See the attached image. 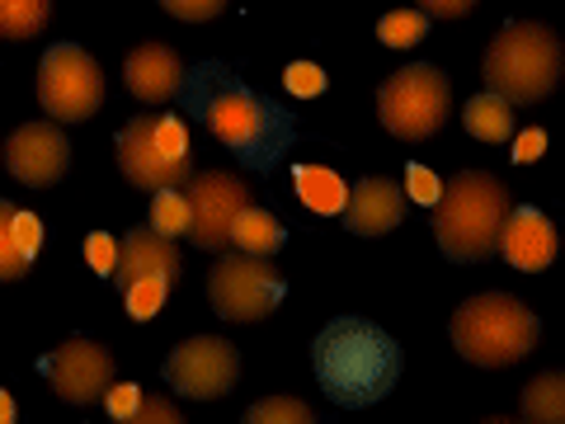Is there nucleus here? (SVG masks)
Returning a JSON list of instances; mask_svg holds the SVG:
<instances>
[{
	"label": "nucleus",
	"instance_id": "3",
	"mask_svg": "<svg viewBox=\"0 0 565 424\" xmlns=\"http://www.w3.org/2000/svg\"><path fill=\"white\" fill-rule=\"evenodd\" d=\"M509 203V189L486 170H462L438 189L434 199V241L438 251L457 264L486 259L500 241V222Z\"/></svg>",
	"mask_w": 565,
	"mask_h": 424
},
{
	"label": "nucleus",
	"instance_id": "33",
	"mask_svg": "<svg viewBox=\"0 0 565 424\" xmlns=\"http://www.w3.org/2000/svg\"><path fill=\"white\" fill-rule=\"evenodd\" d=\"M438 189H444V180H438L429 166H405V193H411L415 203H429V208H434Z\"/></svg>",
	"mask_w": 565,
	"mask_h": 424
},
{
	"label": "nucleus",
	"instance_id": "26",
	"mask_svg": "<svg viewBox=\"0 0 565 424\" xmlns=\"http://www.w3.org/2000/svg\"><path fill=\"white\" fill-rule=\"evenodd\" d=\"M424 33H429V14L424 10H392V14H382V24H377V39L386 47H415Z\"/></svg>",
	"mask_w": 565,
	"mask_h": 424
},
{
	"label": "nucleus",
	"instance_id": "22",
	"mask_svg": "<svg viewBox=\"0 0 565 424\" xmlns=\"http://www.w3.org/2000/svg\"><path fill=\"white\" fill-rule=\"evenodd\" d=\"M519 415L533 424H561L565 420V378L561 373H542L523 386Z\"/></svg>",
	"mask_w": 565,
	"mask_h": 424
},
{
	"label": "nucleus",
	"instance_id": "12",
	"mask_svg": "<svg viewBox=\"0 0 565 424\" xmlns=\"http://www.w3.org/2000/svg\"><path fill=\"white\" fill-rule=\"evenodd\" d=\"M43 373L66 405H95L114 382V353L95 340H66L43 359Z\"/></svg>",
	"mask_w": 565,
	"mask_h": 424
},
{
	"label": "nucleus",
	"instance_id": "32",
	"mask_svg": "<svg viewBox=\"0 0 565 424\" xmlns=\"http://www.w3.org/2000/svg\"><path fill=\"white\" fill-rule=\"evenodd\" d=\"M161 6H166V14H174V20L203 24V20H217L226 10V0H161Z\"/></svg>",
	"mask_w": 565,
	"mask_h": 424
},
{
	"label": "nucleus",
	"instance_id": "34",
	"mask_svg": "<svg viewBox=\"0 0 565 424\" xmlns=\"http://www.w3.org/2000/svg\"><path fill=\"white\" fill-rule=\"evenodd\" d=\"M509 141H514V161H519V166L537 161V156L546 151V132H542V128H523V132H514Z\"/></svg>",
	"mask_w": 565,
	"mask_h": 424
},
{
	"label": "nucleus",
	"instance_id": "31",
	"mask_svg": "<svg viewBox=\"0 0 565 424\" xmlns=\"http://www.w3.org/2000/svg\"><path fill=\"white\" fill-rule=\"evenodd\" d=\"M85 264H90L95 274L109 278L114 264H118V241L109 232H90V236H85Z\"/></svg>",
	"mask_w": 565,
	"mask_h": 424
},
{
	"label": "nucleus",
	"instance_id": "29",
	"mask_svg": "<svg viewBox=\"0 0 565 424\" xmlns=\"http://www.w3.org/2000/svg\"><path fill=\"white\" fill-rule=\"evenodd\" d=\"M99 401H104V411H109L114 424H128V415L137 411V401H141V386L137 382H109V392H104Z\"/></svg>",
	"mask_w": 565,
	"mask_h": 424
},
{
	"label": "nucleus",
	"instance_id": "10",
	"mask_svg": "<svg viewBox=\"0 0 565 424\" xmlns=\"http://www.w3.org/2000/svg\"><path fill=\"white\" fill-rule=\"evenodd\" d=\"M241 378V353L236 344L217 335H193L166 359V382L189 401H222Z\"/></svg>",
	"mask_w": 565,
	"mask_h": 424
},
{
	"label": "nucleus",
	"instance_id": "13",
	"mask_svg": "<svg viewBox=\"0 0 565 424\" xmlns=\"http://www.w3.org/2000/svg\"><path fill=\"white\" fill-rule=\"evenodd\" d=\"M71 166V141L57 123H24L6 137V170L29 189L57 184Z\"/></svg>",
	"mask_w": 565,
	"mask_h": 424
},
{
	"label": "nucleus",
	"instance_id": "24",
	"mask_svg": "<svg viewBox=\"0 0 565 424\" xmlns=\"http://www.w3.org/2000/svg\"><path fill=\"white\" fill-rule=\"evenodd\" d=\"M151 232L180 241L189 232V199L180 189H151Z\"/></svg>",
	"mask_w": 565,
	"mask_h": 424
},
{
	"label": "nucleus",
	"instance_id": "2",
	"mask_svg": "<svg viewBox=\"0 0 565 424\" xmlns=\"http://www.w3.org/2000/svg\"><path fill=\"white\" fill-rule=\"evenodd\" d=\"M311 368L321 392L334 405L363 411V405H377L401 382V349L382 326L363 321V316H334L316 335Z\"/></svg>",
	"mask_w": 565,
	"mask_h": 424
},
{
	"label": "nucleus",
	"instance_id": "6",
	"mask_svg": "<svg viewBox=\"0 0 565 424\" xmlns=\"http://www.w3.org/2000/svg\"><path fill=\"white\" fill-rule=\"evenodd\" d=\"M118 166L137 189H184L193 174V147L180 114H141L122 123L118 132Z\"/></svg>",
	"mask_w": 565,
	"mask_h": 424
},
{
	"label": "nucleus",
	"instance_id": "35",
	"mask_svg": "<svg viewBox=\"0 0 565 424\" xmlns=\"http://www.w3.org/2000/svg\"><path fill=\"white\" fill-rule=\"evenodd\" d=\"M415 6L429 14V20H462L476 10V0H415Z\"/></svg>",
	"mask_w": 565,
	"mask_h": 424
},
{
	"label": "nucleus",
	"instance_id": "8",
	"mask_svg": "<svg viewBox=\"0 0 565 424\" xmlns=\"http://www.w3.org/2000/svg\"><path fill=\"white\" fill-rule=\"evenodd\" d=\"M288 297V283L264 255H222L207 274V303L222 321H264Z\"/></svg>",
	"mask_w": 565,
	"mask_h": 424
},
{
	"label": "nucleus",
	"instance_id": "11",
	"mask_svg": "<svg viewBox=\"0 0 565 424\" xmlns=\"http://www.w3.org/2000/svg\"><path fill=\"white\" fill-rule=\"evenodd\" d=\"M184 199H189V232L184 236L199 245V251H226V232H232L236 212L250 203V189L226 170H199V174H189Z\"/></svg>",
	"mask_w": 565,
	"mask_h": 424
},
{
	"label": "nucleus",
	"instance_id": "30",
	"mask_svg": "<svg viewBox=\"0 0 565 424\" xmlns=\"http://www.w3.org/2000/svg\"><path fill=\"white\" fill-rule=\"evenodd\" d=\"M128 424H180V405L166 401V396L141 392V401H137V411L128 415Z\"/></svg>",
	"mask_w": 565,
	"mask_h": 424
},
{
	"label": "nucleus",
	"instance_id": "25",
	"mask_svg": "<svg viewBox=\"0 0 565 424\" xmlns=\"http://www.w3.org/2000/svg\"><path fill=\"white\" fill-rule=\"evenodd\" d=\"M245 420L250 424H311L316 411L302 396H264V401H255L250 411H245Z\"/></svg>",
	"mask_w": 565,
	"mask_h": 424
},
{
	"label": "nucleus",
	"instance_id": "14",
	"mask_svg": "<svg viewBox=\"0 0 565 424\" xmlns=\"http://www.w3.org/2000/svg\"><path fill=\"white\" fill-rule=\"evenodd\" d=\"M494 251L523 274H542L546 264L556 259V226L546 222L537 208H509Z\"/></svg>",
	"mask_w": 565,
	"mask_h": 424
},
{
	"label": "nucleus",
	"instance_id": "20",
	"mask_svg": "<svg viewBox=\"0 0 565 424\" xmlns=\"http://www.w3.org/2000/svg\"><path fill=\"white\" fill-rule=\"evenodd\" d=\"M292 189H297V199L311 212H321V218H340L344 199H349V184L330 166H292Z\"/></svg>",
	"mask_w": 565,
	"mask_h": 424
},
{
	"label": "nucleus",
	"instance_id": "4",
	"mask_svg": "<svg viewBox=\"0 0 565 424\" xmlns=\"http://www.w3.org/2000/svg\"><path fill=\"white\" fill-rule=\"evenodd\" d=\"M537 316L509 293H476L452 311V349L476 368H509L533 353Z\"/></svg>",
	"mask_w": 565,
	"mask_h": 424
},
{
	"label": "nucleus",
	"instance_id": "21",
	"mask_svg": "<svg viewBox=\"0 0 565 424\" xmlns=\"http://www.w3.org/2000/svg\"><path fill=\"white\" fill-rule=\"evenodd\" d=\"M462 123H467V132L476 141H490V147H500V141H509L519 128H514V104L500 99L494 91H481L476 99H467V109H462Z\"/></svg>",
	"mask_w": 565,
	"mask_h": 424
},
{
	"label": "nucleus",
	"instance_id": "5",
	"mask_svg": "<svg viewBox=\"0 0 565 424\" xmlns=\"http://www.w3.org/2000/svg\"><path fill=\"white\" fill-rule=\"evenodd\" d=\"M486 91L509 104H542L561 81V39L537 20H514L486 47Z\"/></svg>",
	"mask_w": 565,
	"mask_h": 424
},
{
	"label": "nucleus",
	"instance_id": "23",
	"mask_svg": "<svg viewBox=\"0 0 565 424\" xmlns=\"http://www.w3.org/2000/svg\"><path fill=\"white\" fill-rule=\"evenodd\" d=\"M52 20V0H0V39H33Z\"/></svg>",
	"mask_w": 565,
	"mask_h": 424
},
{
	"label": "nucleus",
	"instance_id": "1",
	"mask_svg": "<svg viewBox=\"0 0 565 424\" xmlns=\"http://www.w3.org/2000/svg\"><path fill=\"white\" fill-rule=\"evenodd\" d=\"M180 95L189 104V114L199 118L203 128H212V137L226 141V147L241 156V166H250V170L269 174L282 156H288L292 137H297V118L282 109V104L250 95L222 62H203V66L184 71Z\"/></svg>",
	"mask_w": 565,
	"mask_h": 424
},
{
	"label": "nucleus",
	"instance_id": "17",
	"mask_svg": "<svg viewBox=\"0 0 565 424\" xmlns=\"http://www.w3.org/2000/svg\"><path fill=\"white\" fill-rule=\"evenodd\" d=\"M122 81H128V95L141 104H174L184 91V62L166 43H141L122 66Z\"/></svg>",
	"mask_w": 565,
	"mask_h": 424
},
{
	"label": "nucleus",
	"instance_id": "28",
	"mask_svg": "<svg viewBox=\"0 0 565 424\" xmlns=\"http://www.w3.org/2000/svg\"><path fill=\"white\" fill-rule=\"evenodd\" d=\"M282 85H288V95H297V99H316V95H326V71L311 62H292L282 71Z\"/></svg>",
	"mask_w": 565,
	"mask_h": 424
},
{
	"label": "nucleus",
	"instance_id": "9",
	"mask_svg": "<svg viewBox=\"0 0 565 424\" xmlns=\"http://www.w3.org/2000/svg\"><path fill=\"white\" fill-rule=\"evenodd\" d=\"M39 104L52 123H81L104 104V71L85 47L57 43L39 62Z\"/></svg>",
	"mask_w": 565,
	"mask_h": 424
},
{
	"label": "nucleus",
	"instance_id": "16",
	"mask_svg": "<svg viewBox=\"0 0 565 424\" xmlns=\"http://www.w3.org/2000/svg\"><path fill=\"white\" fill-rule=\"evenodd\" d=\"M401 218H405V189L396 180H386V174H367L344 199V222H349V232H359V236L396 232Z\"/></svg>",
	"mask_w": 565,
	"mask_h": 424
},
{
	"label": "nucleus",
	"instance_id": "18",
	"mask_svg": "<svg viewBox=\"0 0 565 424\" xmlns=\"http://www.w3.org/2000/svg\"><path fill=\"white\" fill-rule=\"evenodd\" d=\"M39 245H43V222L0 199V283H20L29 264L39 259Z\"/></svg>",
	"mask_w": 565,
	"mask_h": 424
},
{
	"label": "nucleus",
	"instance_id": "15",
	"mask_svg": "<svg viewBox=\"0 0 565 424\" xmlns=\"http://www.w3.org/2000/svg\"><path fill=\"white\" fill-rule=\"evenodd\" d=\"M184 269V255L180 245H174L170 236L151 232V226H137V232H128L118 241V264H114V288H128L132 278H166L174 283Z\"/></svg>",
	"mask_w": 565,
	"mask_h": 424
},
{
	"label": "nucleus",
	"instance_id": "27",
	"mask_svg": "<svg viewBox=\"0 0 565 424\" xmlns=\"http://www.w3.org/2000/svg\"><path fill=\"white\" fill-rule=\"evenodd\" d=\"M122 303H128V316L132 321H151V316H161L166 297H170V283L166 278H132L128 288H118Z\"/></svg>",
	"mask_w": 565,
	"mask_h": 424
},
{
	"label": "nucleus",
	"instance_id": "36",
	"mask_svg": "<svg viewBox=\"0 0 565 424\" xmlns=\"http://www.w3.org/2000/svg\"><path fill=\"white\" fill-rule=\"evenodd\" d=\"M14 415H20V411H14V396L6 392V386H0V424H10Z\"/></svg>",
	"mask_w": 565,
	"mask_h": 424
},
{
	"label": "nucleus",
	"instance_id": "19",
	"mask_svg": "<svg viewBox=\"0 0 565 424\" xmlns=\"http://www.w3.org/2000/svg\"><path fill=\"white\" fill-rule=\"evenodd\" d=\"M226 245H236V251H245V255L274 259L282 245H288V232H282V222L274 218V212H264V208H255V203H245V208L236 212L232 232H226Z\"/></svg>",
	"mask_w": 565,
	"mask_h": 424
},
{
	"label": "nucleus",
	"instance_id": "7",
	"mask_svg": "<svg viewBox=\"0 0 565 424\" xmlns=\"http://www.w3.org/2000/svg\"><path fill=\"white\" fill-rule=\"evenodd\" d=\"M448 114H452V85H448L444 71L429 66V62L401 66L396 76H386L382 91H377L382 128L392 137H401V141L434 137L448 123Z\"/></svg>",
	"mask_w": 565,
	"mask_h": 424
}]
</instances>
